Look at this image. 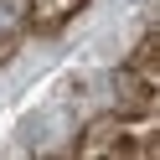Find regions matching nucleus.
I'll list each match as a JSON object with an SVG mask.
<instances>
[{
	"label": "nucleus",
	"instance_id": "nucleus-2",
	"mask_svg": "<svg viewBox=\"0 0 160 160\" xmlns=\"http://www.w3.org/2000/svg\"><path fill=\"white\" fill-rule=\"evenodd\" d=\"M155 103H160V83L139 78L134 67H124V62L108 72V108H114V114H124V119L155 114Z\"/></svg>",
	"mask_w": 160,
	"mask_h": 160
},
{
	"label": "nucleus",
	"instance_id": "nucleus-3",
	"mask_svg": "<svg viewBox=\"0 0 160 160\" xmlns=\"http://www.w3.org/2000/svg\"><path fill=\"white\" fill-rule=\"evenodd\" d=\"M88 0H31V16H26V42L31 36H42V42H52V36H62L67 26L83 16Z\"/></svg>",
	"mask_w": 160,
	"mask_h": 160
},
{
	"label": "nucleus",
	"instance_id": "nucleus-1",
	"mask_svg": "<svg viewBox=\"0 0 160 160\" xmlns=\"http://www.w3.org/2000/svg\"><path fill=\"white\" fill-rule=\"evenodd\" d=\"M67 150H72V155H134V139H129L124 114L103 108V114L83 119V129L67 139Z\"/></svg>",
	"mask_w": 160,
	"mask_h": 160
}]
</instances>
